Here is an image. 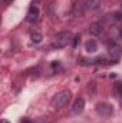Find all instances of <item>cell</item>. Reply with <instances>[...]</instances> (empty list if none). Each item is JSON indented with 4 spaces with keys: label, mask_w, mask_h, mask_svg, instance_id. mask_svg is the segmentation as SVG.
<instances>
[{
    "label": "cell",
    "mask_w": 122,
    "mask_h": 123,
    "mask_svg": "<svg viewBox=\"0 0 122 123\" xmlns=\"http://www.w3.org/2000/svg\"><path fill=\"white\" fill-rule=\"evenodd\" d=\"M30 37H32V42L33 43H40L42 42V34L40 33H33Z\"/></svg>",
    "instance_id": "30bf717a"
},
{
    "label": "cell",
    "mask_w": 122,
    "mask_h": 123,
    "mask_svg": "<svg viewBox=\"0 0 122 123\" xmlns=\"http://www.w3.org/2000/svg\"><path fill=\"white\" fill-rule=\"evenodd\" d=\"M70 97H72V92L70 90H61V92H58L52 97V102L50 103H52V106L55 109H61L65 105L69 103Z\"/></svg>",
    "instance_id": "6da1fadb"
},
{
    "label": "cell",
    "mask_w": 122,
    "mask_h": 123,
    "mask_svg": "<svg viewBox=\"0 0 122 123\" xmlns=\"http://www.w3.org/2000/svg\"><path fill=\"white\" fill-rule=\"evenodd\" d=\"M82 3H83V7L88 9V10H95V9H98L99 4H101L99 0H83Z\"/></svg>",
    "instance_id": "52a82bcc"
},
{
    "label": "cell",
    "mask_w": 122,
    "mask_h": 123,
    "mask_svg": "<svg viewBox=\"0 0 122 123\" xmlns=\"http://www.w3.org/2000/svg\"><path fill=\"white\" fill-rule=\"evenodd\" d=\"M70 42H72V33L70 31H61L55 36L53 43H52V49L66 47L68 44H70Z\"/></svg>",
    "instance_id": "7a4b0ae2"
},
{
    "label": "cell",
    "mask_w": 122,
    "mask_h": 123,
    "mask_svg": "<svg viewBox=\"0 0 122 123\" xmlns=\"http://www.w3.org/2000/svg\"><path fill=\"white\" fill-rule=\"evenodd\" d=\"M83 109H85V99L83 97H78L75 100V103L72 105V107H70V113L72 115H81L83 112Z\"/></svg>",
    "instance_id": "3957f363"
},
{
    "label": "cell",
    "mask_w": 122,
    "mask_h": 123,
    "mask_svg": "<svg viewBox=\"0 0 122 123\" xmlns=\"http://www.w3.org/2000/svg\"><path fill=\"white\" fill-rule=\"evenodd\" d=\"M121 36H122V30H121Z\"/></svg>",
    "instance_id": "5bb4252c"
},
{
    "label": "cell",
    "mask_w": 122,
    "mask_h": 123,
    "mask_svg": "<svg viewBox=\"0 0 122 123\" xmlns=\"http://www.w3.org/2000/svg\"><path fill=\"white\" fill-rule=\"evenodd\" d=\"M108 50H109V55L114 57V59H119L122 55V49L119 44H116V43H111L109 44V47H108Z\"/></svg>",
    "instance_id": "8992f818"
},
{
    "label": "cell",
    "mask_w": 122,
    "mask_h": 123,
    "mask_svg": "<svg viewBox=\"0 0 122 123\" xmlns=\"http://www.w3.org/2000/svg\"><path fill=\"white\" fill-rule=\"evenodd\" d=\"M3 1H9V0H3Z\"/></svg>",
    "instance_id": "4fadbf2b"
},
{
    "label": "cell",
    "mask_w": 122,
    "mask_h": 123,
    "mask_svg": "<svg viewBox=\"0 0 122 123\" xmlns=\"http://www.w3.org/2000/svg\"><path fill=\"white\" fill-rule=\"evenodd\" d=\"M85 49H86V52L88 53H93V52H96V49H98V43H96V40H88L86 42V44H85Z\"/></svg>",
    "instance_id": "9c48e42d"
},
{
    "label": "cell",
    "mask_w": 122,
    "mask_h": 123,
    "mask_svg": "<svg viewBox=\"0 0 122 123\" xmlns=\"http://www.w3.org/2000/svg\"><path fill=\"white\" fill-rule=\"evenodd\" d=\"M39 7L36 6V4H33L30 9H29V12H27V17H26V20L29 22V23H34L37 19H39Z\"/></svg>",
    "instance_id": "5b68a950"
},
{
    "label": "cell",
    "mask_w": 122,
    "mask_h": 123,
    "mask_svg": "<svg viewBox=\"0 0 122 123\" xmlns=\"http://www.w3.org/2000/svg\"><path fill=\"white\" fill-rule=\"evenodd\" d=\"M1 123H9V122H7L6 119H3V120H1Z\"/></svg>",
    "instance_id": "8fae6325"
},
{
    "label": "cell",
    "mask_w": 122,
    "mask_h": 123,
    "mask_svg": "<svg viewBox=\"0 0 122 123\" xmlns=\"http://www.w3.org/2000/svg\"><path fill=\"white\" fill-rule=\"evenodd\" d=\"M96 112L101 115V116H109L112 113V106L108 105V103H98L96 105Z\"/></svg>",
    "instance_id": "277c9868"
},
{
    "label": "cell",
    "mask_w": 122,
    "mask_h": 123,
    "mask_svg": "<svg viewBox=\"0 0 122 123\" xmlns=\"http://www.w3.org/2000/svg\"><path fill=\"white\" fill-rule=\"evenodd\" d=\"M119 89H121V90H122V83H121V85H119Z\"/></svg>",
    "instance_id": "7c38bea8"
},
{
    "label": "cell",
    "mask_w": 122,
    "mask_h": 123,
    "mask_svg": "<svg viewBox=\"0 0 122 123\" xmlns=\"http://www.w3.org/2000/svg\"><path fill=\"white\" fill-rule=\"evenodd\" d=\"M102 30H103V27L99 23H93V25H91V27H89V33H91L92 36H101L102 34Z\"/></svg>",
    "instance_id": "ba28073f"
}]
</instances>
